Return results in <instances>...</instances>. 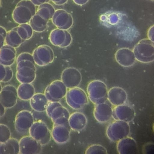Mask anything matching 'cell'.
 Listing matches in <instances>:
<instances>
[{"label":"cell","mask_w":154,"mask_h":154,"mask_svg":"<svg viewBox=\"0 0 154 154\" xmlns=\"http://www.w3.org/2000/svg\"><path fill=\"white\" fill-rule=\"evenodd\" d=\"M16 78L21 83H32L36 77V63L32 55L25 52L18 57Z\"/></svg>","instance_id":"6da1fadb"},{"label":"cell","mask_w":154,"mask_h":154,"mask_svg":"<svg viewBox=\"0 0 154 154\" xmlns=\"http://www.w3.org/2000/svg\"><path fill=\"white\" fill-rule=\"evenodd\" d=\"M36 13V6L30 0H21L14 10L12 17L19 25L28 23Z\"/></svg>","instance_id":"7a4b0ae2"},{"label":"cell","mask_w":154,"mask_h":154,"mask_svg":"<svg viewBox=\"0 0 154 154\" xmlns=\"http://www.w3.org/2000/svg\"><path fill=\"white\" fill-rule=\"evenodd\" d=\"M136 60L144 63L153 62L154 60V44L148 39L140 41L133 50Z\"/></svg>","instance_id":"3957f363"},{"label":"cell","mask_w":154,"mask_h":154,"mask_svg":"<svg viewBox=\"0 0 154 154\" xmlns=\"http://www.w3.org/2000/svg\"><path fill=\"white\" fill-rule=\"evenodd\" d=\"M108 91L106 85L99 80L90 82L87 87L88 98L95 105L106 102Z\"/></svg>","instance_id":"277c9868"},{"label":"cell","mask_w":154,"mask_h":154,"mask_svg":"<svg viewBox=\"0 0 154 154\" xmlns=\"http://www.w3.org/2000/svg\"><path fill=\"white\" fill-rule=\"evenodd\" d=\"M130 132V128L128 122L116 120L109 124L106 131L109 139L116 142L128 136Z\"/></svg>","instance_id":"5b68a950"},{"label":"cell","mask_w":154,"mask_h":154,"mask_svg":"<svg viewBox=\"0 0 154 154\" xmlns=\"http://www.w3.org/2000/svg\"><path fill=\"white\" fill-rule=\"evenodd\" d=\"M65 97L68 106L75 110L82 109L88 103V98L86 93L78 87L67 90Z\"/></svg>","instance_id":"8992f818"},{"label":"cell","mask_w":154,"mask_h":154,"mask_svg":"<svg viewBox=\"0 0 154 154\" xmlns=\"http://www.w3.org/2000/svg\"><path fill=\"white\" fill-rule=\"evenodd\" d=\"M30 135L42 146L48 144L51 137V131L47 125L41 121L34 122L30 128Z\"/></svg>","instance_id":"52a82bcc"},{"label":"cell","mask_w":154,"mask_h":154,"mask_svg":"<svg viewBox=\"0 0 154 154\" xmlns=\"http://www.w3.org/2000/svg\"><path fill=\"white\" fill-rule=\"evenodd\" d=\"M67 88L61 80H55L46 88L45 94L49 102H59L65 97Z\"/></svg>","instance_id":"ba28073f"},{"label":"cell","mask_w":154,"mask_h":154,"mask_svg":"<svg viewBox=\"0 0 154 154\" xmlns=\"http://www.w3.org/2000/svg\"><path fill=\"white\" fill-rule=\"evenodd\" d=\"M32 55L36 64L40 66H45L52 63L55 58L53 50L47 45L38 47L34 50Z\"/></svg>","instance_id":"9c48e42d"},{"label":"cell","mask_w":154,"mask_h":154,"mask_svg":"<svg viewBox=\"0 0 154 154\" xmlns=\"http://www.w3.org/2000/svg\"><path fill=\"white\" fill-rule=\"evenodd\" d=\"M32 113L28 110H23L17 115L15 121V127L17 131L24 134L29 133L30 129L34 122Z\"/></svg>","instance_id":"30bf717a"},{"label":"cell","mask_w":154,"mask_h":154,"mask_svg":"<svg viewBox=\"0 0 154 154\" xmlns=\"http://www.w3.org/2000/svg\"><path fill=\"white\" fill-rule=\"evenodd\" d=\"M49 39L54 45L61 48H65L71 45L72 38L71 34L68 30L57 28L51 32Z\"/></svg>","instance_id":"8fae6325"},{"label":"cell","mask_w":154,"mask_h":154,"mask_svg":"<svg viewBox=\"0 0 154 154\" xmlns=\"http://www.w3.org/2000/svg\"><path fill=\"white\" fill-rule=\"evenodd\" d=\"M18 98L17 89L12 85L5 86L0 93V103L6 109L14 106L17 103Z\"/></svg>","instance_id":"7c38bea8"},{"label":"cell","mask_w":154,"mask_h":154,"mask_svg":"<svg viewBox=\"0 0 154 154\" xmlns=\"http://www.w3.org/2000/svg\"><path fill=\"white\" fill-rule=\"evenodd\" d=\"M82 78L79 71L73 67L65 69L61 76V81L69 89L78 87L81 83Z\"/></svg>","instance_id":"4fadbf2b"},{"label":"cell","mask_w":154,"mask_h":154,"mask_svg":"<svg viewBox=\"0 0 154 154\" xmlns=\"http://www.w3.org/2000/svg\"><path fill=\"white\" fill-rule=\"evenodd\" d=\"M19 143L20 154H38L42 150V145L30 135L23 137Z\"/></svg>","instance_id":"5bb4252c"},{"label":"cell","mask_w":154,"mask_h":154,"mask_svg":"<svg viewBox=\"0 0 154 154\" xmlns=\"http://www.w3.org/2000/svg\"><path fill=\"white\" fill-rule=\"evenodd\" d=\"M51 20L54 24L61 29L68 30L73 24V19L71 14L63 9L56 11Z\"/></svg>","instance_id":"9a60e30c"},{"label":"cell","mask_w":154,"mask_h":154,"mask_svg":"<svg viewBox=\"0 0 154 154\" xmlns=\"http://www.w3.org/2000/svg\"><path fill=\"white\" fill-rule=\"evenodd\" d=\"M113 108L106 102L95 105L94 115L95 119L100 123H106L112 118Z\"/></svg>","instance_id":"2e32d148"},{"label":"cell","mask_w":154,"mask_h":154,"mask_svg":"<svg viewBox=\"0 0 154 154\" xmlns=\"http://www.w3.org/2000/svg\"><path fill=\"white\" fill-rule=\"evenodd\" d=\"M135 115V112L133 108L125 104L115 106L113 108L112 118L116 120L128 122L134 119Z\"/></svg>","instance_id":"e0dca14e"},{"label":"cell","mask_w":154,"mask_h":154,"mask_svg":"<svg viewBox=\"0 0 154 154\" xmlns=\"http://www.w3.org/2000/svg\"><path fill=\"white\" fill-rule=\"evenodd\" d=\"M115 59L119 65L124 67L132 66L136 61L133 50L127 48L118 50L115 54Z\"/></svg>","instance_id":"ac0fdd59"},{"label":"cell","mask_w":154,"mask_h":154,"mask_svg":"<svg viewBox=\"0 0 154 154\" xmlns=\"http://www.w3.org/2000/svg\"><path fill=\"white\" fill-rule=\"evenodd\" d=\"M116 148L118 153L120 154H136L138 152L137 142L128 136L118 142Z\"/></svg>","instance_id":"d6986e66"},{"label":"cell","mask_w":154,"mask_h":154,"mask_svg":"<svg viewBox=\"0 0 154 154\" xmlns=\"http://www.w3.org/2000/svg\"><path fill=\"white\" fill-rule=\"evenodd\" d=\"M127 97V93L123 89L115 87L108 91L107 100L111 104L116 106L125 104Z\"/></svg>","instance_id":"ffe728a7"},{"label":"cell","mask_w":154,"mask_h":154,"mask_svg":"<svg viewBox=\"0 0 154 154\" xmlns=\"http://www.w3.org/2000/svg\"><path fill=\"white\" fill-rule=\"evenodd\" d=\"M16 55L15 48L5 45L0 49V64L10 66L15 62Z\"/></svg>","instance_id":"44dd1931"},{"label":"cell","mask_w":154,"mask_h":154,"mask_svg":"<svg viewBox=\"0 0 154 154\" xmlns=\"http://www.w3.org/2000/svg\"><path fill=\"white\" fill-rule=\"evenodd\" d=\"M71 129L64 126L54 125L51 137L57 143L63 144L69 139Z\"/></svg>","instance_id":"7402d4cb"},{"label":"cell","mask_w":154,"mask_h":154,"mask_svg":"<svg viewBox=\"0 0 154 154\" xmlns=\"http://www.w3.org/2000/svg\"><path fill=\"white\" fill-rule=\"evenodd\" d=\"M69 122L71 129L75 131H81L86 127L87 119L83 113L76 112L70 115Z\"/></svg>","instance_id":"603a6c76"},{"label":"cell","mask_w":154,"mask_h":154,"mask_svg":"<svg viewBox=\"0 0 154 154\" xmlns=\"http://www.w3.org/2000/svg\"><path fill=\"white\" fill-rule=\"evenodd\" d=\"M30 100L32 109L39 112L46 111L49 102L45 94L41 93L35 94Z\"/></svg>","instance_id":"cb8c5ba5"},{"label":"cell","mask_w":154,"mask_h":154,"mask_svg":"<svg viewBox=\"0 0 154 154\" xmlns=\"http://www.w3.org/2000/svg\"><path fill=\"white\" fill-rule=\"evenodd\" d=\"M17 90L18 97L24 101L30 100L35 94V88L31 83H21Z\"/></svg>","instance_id":"d4e9b609"},{"label":"cell","mask_w":154,"mask_h":154,"mask_svg":"<svg viewBox=\"0 0 154 154\" xmlns=\"http://www.w3.org/2000/svg\"><path fill=\"white\" fill-rule=\"evenodd\" d=\"M24 42L18 33L16 27L7 32L5 40L6 45L16 48Z\"/></svg>","instance_id":"484cf974"},{"label":"cell","mask_w":154,"mask_h":154,"mask_svg":"<svg viewBox=\"0 0 154 154\" xmlns=\"http://www.w3.org/2000/svg\"><path fill=\"white\" fill-rule=\"evenodd\" d=\"M48 22L36 14L31 20L29 24L34 31L41 33L45 31L47 29Z\"/></svg>","instance_id":"4316f807"},{"label":"cell","mask_w":154,"mask_h":154,"mask_svg":"<svg viewBox=\"0 0 154 154\" xmlns=\"http://www.w3.org/2000/svg\"><path fill=\"white\" fill-rule=\"evenodd\" d=\"M55 11L54 6L48 3L39 6L36 14L49 21L52 19Z\"/></svg>","instance_id":"83f0119b"},{"label":"cell","mask_w":154,"mask_h":154,"mask_svg":"<svg viewBox=\"0 0 154 154\" xmlns=\"http://www.w3.org/2000/svg\"><path fill=\"white\" fill-rule=\"evenodd\" d=\"M16 27L18 33L24 42L32 37L34 31L29 23L20 24Z\"/></svg>","instance_id":"f1b7e54d"},{"label":"cell","mask_w":154,"mask_h":154,"mask_svg":"<svg viewBox=\"0 0 154 154\" xmlns=\"http://www.w3.org/2000/svg\"><path fill=\"white\" fill-rule=\"evenodd\" d=\"M5 154H20L19 141L16 139L10 138L5 143Z\"/></svg>","instance_id":"f546056e"},{"label":"cell","mask_w":154,"mask_h":154,"mask_svg":"<svg viewBox=\"0 0 154 154\" xmlns=\"http://www.w3.org/2000/svg\"><path fill=\"white\" fill-rule=\"evenodd\" d=\"M13 76V71L10 66L0 64V82H8Z\"/></svg>","instance_id":"4dcf8cb0"},{"label":"cell","mask_w":154,"mask_h":154,"mask_svg":"<svg viewBox=\"0 0 154 154\" xmlns=\"http://www.w3.org/2000/svg\"><path fill=\"white\" fill-rule=\"evenodd\" d=\"M69 110L62 105L56 107L52 112L50 118L53 122L57 119L62 117L69 118L70 116Z\"/></svg>","instance_id":"1f68e13d"},{"label":"cell","mask_w":154,"mask_h":154,"mask_svg":"<svg viewBox=\"0 0 154 154\" xmlns=\"http://www.w3.org/2000/svg\"><path fill=\"white\" fill-rule=\"evenodd\" d=\"M86 154H107V151L106 148L100 144H94L89 146L86 149Z\"/></svg>","instance_id":"d6a6232c"},{"label":"cell","mask_w":154,"mask_h":154,"mask_svg":"<svg viewBox=\"0 0 154 154\" xmlns=\"http://www.w3.org/2000/svg\"><path fill=\"white\" fill-rule=\"evenodd\" d=\"M11 137V132L9 128L6 125L0 124V142L5 143Z\"/></svg>","instance_id":"836d02e7"},{"label":"cell","mask_w":154,"mask_h":154,"mask_svg":"<svg viewBox=\"0 0 154 154\" xmlns=\"http://www.w3.org/2000/svg\"><path fill=\"white\" fill-rule=\"evenodd\" d=\"M62 105V104L59 102H49L46 110L48 116L50 118L51 113L54 109Z\"/></svg>","instance_id":"e575fe53"},{"label":"cell","mask_w":154,"mask_h":154,"mask_svg":"<svg viewBox=\"0 0 154 154\" xmlns=\"http://www.w3.org/2000/svg\"><path fill=\"white\" fill-rule=\"evenodd\" d=\"M53 122L54 125L64 126L71 129L69 124V118L66 117H62L58 118Z\"/></svg>","instance_id":"d590c367"},{"label":"cell","mask_w":154,"mask_h":154,"mask_svg":"<svg viewBox=\"0 0 154 154\" xmlns=\"http://www.w3.org/2000/svg\"><path fill=\"white\" fill-rule=\"evenodd\" d=\"M7 32L4 27L0 26V49L5 45Z\"/></svg>","instance_id":"8d00e7d4"},{"label":"cell","mask_w":154,"mask_h":154,"mask_svg":"<svg viewBox=\"0 0 154 154\" xmlns=\"http://www.w3.org/2000/svg\"><path fill=\"white\" fill-rule=\"evenodd\" d=\"M154 144L149 143L145 145L143 148V152L145 154H152L154 152Z\"/></svg>","instance_id":"74e56055"},{"label":"cell","mask_w":154,"mask_h":154,"mask_svg":"<svg viewBox=\"0 0 154 154\" xmlns=\"http://www.w3.org/2000/svg\"><path fill=\"white\" fill-rule=\"evenodd\" d=\"M154 26H152L149 29L147 32L148 39L154 42Z\"/></svg>","instance_id":"f35d334b"},{"label":"cell","mask_w":154,"mask_h":154,"mask_svg":"<svg viewBox=\"0 0 154 154\" xmlns=\"http://www.w3.org/2000/svg\"><path fill=\"white\" fill-rule=\"evenodd\" d=\"M35 5L39 6L42 4L49 3L51 0H30Z\"/></svg>","instance_id":"ab89813d"},{"label":"cell","mask_w":154,"mask_h":154,"mask_svg":"<svg viewBox=\"0 0 154 154\" xmlns=\"http://www.w3.org/2000/svg\"><path fill=\"white\" fill-rule=\"evenodd\" d=\"M55 5L61 6L66 4L68 0H51Z\"/></svg>","instance_id":"60d3db41"},{"label":"cell","mask_w":154,"mask_h":154,"mask_svg":"<svg viewBox=\"0 0 154 154\" xmlns=\"http://www.w3.org/2000/svg\"><path fill=\"white\" fill-rule=\"evenodd\" d=\"M89 0H73L74 2L79 5H83L86 4Z\"/></svg>","instance_id":"b9f144b4"},{"label":"cell","mask_w":154,"mask_h":154,"mask_svg":"<svg viewBox=\"0 0 154 154\" xmlns=\"http://www.w3.org/2000/svg\"><path fill=\"white\" fill-rule=\"evenodd\" d=\"M5 112L6 108L0 103V118L4 115Z\"/></svg>","instance_id":"7bdbcfd3"},{"label":"cell","mask_w":154,"mask_h":154,"mask_svg":"<svg viewBox=\"0 0 154 154\" xmlns=\"http://www.w3.org/2000/svg\"><path fill=\"white\" fill-rule=\"evenodd\" d=\"M0 154H5V143L0 142Z\"/></svg>","instance_id":"ee69618b"},{"label":"cell","mask_w":154,"mask_h":154,"mask_svg":"<svg viewBox=\"0 0 154 154\" xmlns=\"http://www.w3.org/2000/svg\"><path fill=\"white\" fill-rule=\"evenodd\" d=\"M2 88H3L2 87V86L1 83V82H0V93L1 92V91L2 90Z\"/></svg>","instance_id":"f6af8a7d"},{"label":"cell","mask_w":154,"mask_h":154,"mask_svg":"<svg viewBox=\"0 0 154 154\" xmlns=\"http://www.w3.org/2000/svg\"><path fill=\"white\" fill-rule=\"evenodd\" d=\"M2 3L1 0H0V6H1Z\"/></svg>","instance_id":"bcb514c9"},{"label":"cell","mask_w":154,"mask_h":154,"mask_svg":"<svg viewBox=\"0 0 154 154\" xmlns=\"http://www.w3.org/2000/svg\"><path fill=\"white\" fill-rule=\"evenodd\" d=\"M151 1H153L154 0H151Z\"/></svg>","instance_id":"7dc6e473"}]
</instances>
